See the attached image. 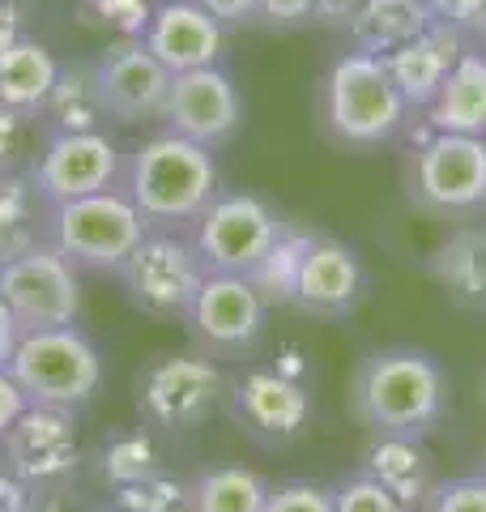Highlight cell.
<instances>
[{"label":"cell","instance_id":"34","mask_svg":"<svg viewBox=\"0 0 486 512\" xmlns=\"http://www.w3.org/2000/svg\"><path fill=\"white\" fill-rule=\"evenodd\" d=\"M86 9L103 26L116 30L120 39H141V30H145V22H150V13H154L150 0H86Z\"/></svg>","mask_w":486,"mask_h":512},{"label":"cell","instance_id":"41","mask_svg":"<svg viewBox=\"0 0 486 512\" xmlns=\"http://www.w3.org/2000/svg\"><path fill=\"white\" fill-rule=\"evenodd\" d=\"M30 500H35V491H30L22 478L0 461V512H26Z\"/></svg>","mask_w":486,"mask_h":512},{"label":"cell","instance_id":"45","mask_svg":"<svg viewBox=\"0 0 486 512\" xmlns=\"http://www.w3.org/2000/svg\"><path fill=\"white\" fill-rule=\"evenodd\" d=\"M474 43H478V47H482V52H486V26H482V35H478Z\"/></svg>","mask_w":486,"mask_h":512},{"label":"cell","instance_id":"43","mask_svg":"<svg viewBox=\"0 0 486 512\" xmlns=\"http://www.w3.org/2000/svg\"><path fill=\"white\" fill-rule=\"evenodd\" d=\"M18 342H22V329H18V320H13L9 303L0 299V367H9V359H13V350H18Z\"/></svg>","mask_w":486,"mask_h":512},{"label":"cell","instance_id":"7","mask_svg":"<svg viewBox=\"0 0 486 512\" xmlns=\"http://www.w3.org/2000/svg\"><path fill=\"white\" fill-rule=\"evenodd\" d=\"M405 188L418 210L440 218L486 210V137L431 133L414 141Z\"/></svg>","mask_w":486,"mask_h":512},{"label":"cell","instance_id":"10","mask_svg":"<svg viewBox=\"0 0 486 512\" xmlns=\"http://www.w3.org/2000/svg\"><path fill=\"white\" fill-rule=\"evenodd\" d=\"M0 299L9 303L22 333L77 325L81 269L52 244H39L0 265Z\"/></svg>","mask_w":486,"mask_h":512},{"label":"cell","instance_id":"33","mask_svg":"<svg viewBox=\"0 0 486 512\" xmlns=\"http://www.w3.org/2000/svg\"><path fill=\"white\" fill-rule=\"evenodd\" d=\"M265 512H337L333 508V487L312 483V478H290V483L269 487Z\"/></svg>","mask_w":486,"mask_h":512},{"label":"cell","instance_id":"32","mask_svg":"<svg viewBox=\"0 0 486 512\" xmlns=\"http://www.w3.org/2000/svg\"><path fill=\"white\" fill-rule=\"evenodd\" d=\"M333 508L337 512H410L388 487H380L371 474H350L333 487Z\"/></svg>","mask_w":486,"mask_h":512},{"label":"cell","instance_id":"44","mask_svg":"<svg viewBox=\"0 0 486 512\" xmlns=\"http://www.w3.org/2000/svg\"><path fill=\"white\" fill-rule=\"evenodd\" d=\"M26 512H77V508L69 504V487H60V491H35Z\"/></svg>","mask_w":486,"mask_h":512},{"label":"cell","instance_id":"46","mask_svg":"<svg viewBox=\"0 0 486 512\" xmlns=\"http://www.w3.org/2000/svg\"><path fill=\"white\" fill-rule=\"evenodd\" d=\"M94 512H120V508H116V504H107V508H94Z\"/></svg>","mask_w":486,"mask_h":512},{"label":"cell","instance_id":"25","mask_svg":"<svg viewBox=\"0 0 486 512\" xmlns=\"http://www.w3.org/2000/svg\"><path fill=\"white\" fill-rule=\"evenodd\" d=\"M39 120H47L52 133H99L103 120H111L94 60L60 64L56 86H52V94H47Z\"/></svg>","mask_w":486,"mask_h":512},{"label":"cell","instance_id":"27","mask_svg":"<svg viewBox=\"0 0 486 512\" xmlns=\"http://www.w3.org/2000/svg\"><path fill=\"white\" fill-rule=\"evenodd\" d=\"M269 487L248 466H209L188 483V512H265Z\"/></svg>","mask_w":486,"mask_h":512},{"label":"cell","instance_id":"40","mask_svg":"<svg viewBox=\"0 0 486 512\" xmlns=\"http://www.w3.org/2000/svg\"><path fill=\"white\" fill-rule=\"evenodd\" d=\"M273 367H278L282 376L299 380V384H312V355H307L303 346H295V342L278 346V355H273Z\"/></svg>","mask_w":486,"mask_h":512},{"label":"cell","instance_id":"23","mask_svg":"<svg viewBox=\"0 0 486 512\" xmlns=\"http://www.w3.org/2000/svg\"><path fill=\"white\" fill-rule=\"evenodd\" d=\"M427 274L457 308L486 312V227H457L431 252Z\"/></svg>","mask_w":486,"mask_h":512},{"label":"cell","instance_id":"29","mask_svg":"<svg viewBox=\"0 0 486 512\" xmlns=\"http://www.w3.org/2000/svg\"><path fill=\"white\" fill-rule=\"evenodd\" d=\"M312 231H299V227H282L278 244L265 252V261L252 269V286L261 291V299L269 308H278V303H295V286H299V269H303V256L312 248Z\"/></svg>","mask_w":486,"mask_h":512},{"label":"cell","instance_id":"47","mask_svg":"<svg viewBox=\"0 0 486 512\" xmlns=\"http://www.w3.org/2000/svg\"><path fill=\"white\" fill-rule=\"evenodd\" d=\"M482 402H486V384H482Z\"/></svg>","mask_w":486,"mask_h":512},{"label":"cell","instance_id":"18","mask_svg":"<svg viewBox=\"0 0 486 512\" xmlns=\"http://www.w3.org/2000/svg\"><path fill=\"white\" fill-rule=\"evenodd\" d=\"M367 299V269L363 256L333 235H316L303 256L299 286H295V308L307 316L342 320Z\"/></svg>","mask_w":486,"mask_h":512},{"label":"cell","instance_id":"38","mask_svg":"<svg viewBox=\"0 0 486 512\" xmlns=\"http://www.w3.org/2000/svg\"><path fill=\"white\" fill-rule=\"evenodd\" d=\"M26 410H30V402H26L22 384L13 380V372H9V367H0V440L9 436V431H13V423H18Z\"/></svg>","mask_w":486,"mask_h":512},{"label":"cell","instance_id":"19","mask_svg":"<svg viewBox=\"0 0 486 512\" xmlns=\"http://www.w3.org/2000/svg\"><path fill=\"white\" fill-rule=\"evenodd\" d=\"M465 47H469V39L461 35V30L431 22L414 43L397 47L393 56H384L388 73H393L397 90L405 94V103L414 107V116H423V111L435 103V94H440L444 77L452 73V64L461 60Z\"/></svg>","mask_w":486,"mask_h":512},{"label":"cell","instance_id":"9","mask_svg":"<svg viewBox=\"0 0 486 512\" xmlns=\"http://www.w3.org/2000/svg\"><path fill=\"white\" fill-rule=\"evenodd\" d=\"M282 227L286 222L278 218V210L256 197V192H218L188 235L209 274L248 278L265 261V252L278 244Z\"/></svg>","mask_w":486,"mask_h":512},{"label":"cell","instance_id":"6","mask_svg":"<svg viewBox=\"0 0 486 512\" xmlns=\"http://www.w3.org/2000/svg\"><path fill=\"white\" fill-rule=\"evenodd\" d=\"M154 227L137 210V201L124 188H107L94 197H81L52 210V239L77 269L90 274H120L124 261L137 252V244Z\"/></svg>","mask_w":486,"mask_h":512},{"label":"cell","instance_id":"35","mask_svg":"<svg viewBox=\"0 0 486 512\" xmlns=\"http://www.w3.org/2000/svg\"><path fill=\"white\" fill-rule=\"evenodd\" d=\"M427 9L435 22L461 30L469 43H474L486 26V0H427Z\"/></svg>","mask_w":486,"mask_h":512},{"label":"cell","instance_id":"3","mask_svg":"<svg viewBox=\"0 0 486 512\" xmlns=\"http://www.w3.org/2000/svg\"><path fill=\"white\" fill-rule=\"evenodd\" d=\"M320 124L337 146L350 150H380L397 141L414 120L384 56L342 52L320 77Z\"/></svg>","mask_w":486,"mask_h":512},{"label":"cell","instance_id":"1","mask_svg":"<svg viewBox=\"0 0 486 512\" xmlns=\"http://www.w3.org/2000/svg\"><path fill=\"white\" fill-rule=\"evenodd\" d=\"M350 406L371 436L427 440L448 410V376L423 346H380L354 367Z\"/></svg>","mask_w":486,"mask_h":512},{"label":"cell","instance_id":"36","mask_svg":"<svg viewBox=\"0 0 486 512\" xmlns=\"http://www.w3.org/2000/svg\"><path fill=\"white\" fill-rule=\"evenodd\" d=\"M307 22H316L312 0H256V22L265 30H299Z\"/></svg>","mask_w":486,"mask_h":512},{"label":"cell","instance_id":"37","mask_svg":"<svg viewBox=\"0 0 486 512\" xmlns=\"http://www.w3.org/2000/svg\"><path fill=\"white\" fill-rule=\"evenodd\" d=\"M26 116L0 103V171H18L26 154Z\"/></svg>","mask_w":486,"mask_h":512},{"label":"cell","instance_id":"2","mask_svg":"<svg viewBox=\"0 0 486 512\" xmlns=\"http://www.w3.org/2000/svg\"><path fill=\"white\" fill-rule=\"evenodd\" d=\"M124 192L137 201L154 231H192L218 197L214 150L180 133H154L124 158Z\"/></svg>","mask_w":486,"mask_h":512},{"label":"cell","instance_id":"5","mask_svg":"<svg viewBox=\"0 0 486 512\" xmlns=\"http://www.w3.org/2000/svg\"><path fill=\"white\" fill-rule=\"evenodd\" d=\"M226 372L192 350H162L137 372V410L150 431H197L226 406Z\"/></svg>","mask_w":486,"mask_h":512},{"label":"cell","instance_id":"11","mask_svg":"<svg viewBox=\"0 0 486 512\" xmlns=\"http://www.w3.org/2000/svg\"><path fill=\"white\" fill-rule=\"evenodd\" d=\"M226 410H231L243 436L261 448H290L312 427L316 397L312 384H299L282 376L273 363H261L226 384Z\"/></svg>","mask_w":486,"mask_h":512},{"label":"cell","instance_id":"48","mask_svg":"<svg viewBox=\"0 0 486 512\" xmlns=\"http://www.w3.org/2000/svg\"><path fill=\"white\" fill-rule=\"evenodd\" d=\"M482 474H486V470H482Z\"/></svg>","mask_w":486,"mask_h":512},{"label":"cell","instance_id":"30","mask_svg":"<svg viewBox=\"0 0 486 512\" xmlns=\"http://www.w3.org/2000/svg\"><path fill=\"white\" fill-rule=\"evenodd\" d=\"M111 504L120 512H188V478H175L171 470H158L133 487L111 491Z\"/></svg>","mask_w":486,"mask_h":512},{"label":"cell","instance_id":"26","mask_svg":"<svg viewBox=\"0 0 486 512\" xmlns=\"http://www.w3.org/2000/svg\"><path fill=\"white\" fill-rule=\"evenodd\" d=\"M60 64L35 39H13L5 52H0V103L22 111L26 120L43 116V103L56 86Z\"/></svg>","mask_w":486,"mask_h":512},{"label":"cell","instance_id":"17","mask_svg":"<svg viewBox=\"0 0 486 512\" xmlns=\"http://www.w3.org/2000/svg\"><path fill=\"white\" fill-rule=\"evenodd\" d=\"M141 43L167 64V73H192L222 64L226 26L197 5V0H154V13L141 30Z\"/></svg>","mask_w":486,"mask_h":512},{"label":"cell","instance_id":"28","mask_svg":"<svg viewBox=\"0 0 486 512\" xmlns=\"http://www.w3.org/2000/svg\"><path fill=\"white\" fill-rule=\"evenodd\" d=\"M158 470H167V466H162V448H158L150 427L111 431V436L103 440V448H99V478L111 491L133 487V483H141V478H150Z\"/></svg>","mask_w":486,"mask_h":512},{"label":"cell","instance_id":"42","mask_svg":"<svg viewBox=\"0 0 486 512\" xmlns=\"http://www.w3.org/2000/svg\"><path fill=\"white\" fill-rule=\"evenodd\" d=\"M367 5V0H312V13H316V22L320 26H337V30H346L350 18Z\"/></svg>","mask_w":486,"mask_h":512},{"label":"cell","instance_id":"14","mask_svg":"<svg viewBox=\"0 0 486 512\" xmlns=\"http://www.w3.org/2000/svg\"><path fill=\"white\" fill-rule=\"evenodd\" d=\"M30 175L52 205H69L120 188L124 154L103 128L99 133H47L43 150L30 158Z\"/></svg>","mask_w":486,"mask_h":512},{"label":"cell","instance_id":"13","mask_svg":"<svg viewBox=\"0 0 486 512\" xmlns=\"http://www.w3.org/2000/svg\"><path fill=\"white\" fill-rule=\"evenodd\" d=\"M0 461L22 478L30 491H60L81 470L77 414L30 406L13 431L0 440Z\"/></svg>","mask_w":486,"mask_h":512},{"label":"cell","instance_id":"8","mask_svg":"<svg viewBox=\"0 0 486 512\" xmlns=\"http://www.w3.org/2000/svg\"><path fill=\"white\" fill-rule=\"evenodd\" d=\"M205 274L209 269L188 231H150L116 278L137 312L158 320H184Z\"/></svg>","mask_w":486,"mask_h":512},{"label":"cell","instance_id":"15","mask_svg":"<svg viewBox=\"0 0 486 512\" xmlns=\"http://www.w3.org/2000/svg\"><path fill=\"white\" fill-rule=\"evenodd\" d=\"M162 124H167V133H180L205 150L231 146L243 124V94L235 86L231 69L226 64H209V69L175 73Z\"/></svg>","mask_w":486,"mask_h":512},{"label":"cell","instance_id":"21","mask_svg":"<svg viewBox=\"0 0 486 512\" xmlns=\"http://www.w3.org/2000/svg\"><path fill=\"white\" fill-rule=\"evenodd\" d=\"M52 210L30 167L0 171V265L52 239Z\"/></svg>","mask_w":486,"mask_h":512},{"label":"cell","instance_id":"12","mask_svg":"<svg viewBox=\"0 0 486 512\" xmlns=\"http://www.w3.org/2000/svg\"><path fill=\"white\" fill-rule=\"evenodd\" d=\"M192 346L209 359H243L265 338L269 303L239 274H205L192 312L184 316Z\"/></svg>","mask_w":486,"mask_h":512},{"label":"cell","instance_id":"22","mask_svg":"<svg viewBox=\"0 0 486 512\" xmlns=\"http://www.w3.org/2000/svg\"><path fill=\"white\" fill-rule=\"evenodd\" d=\"M359 470L393 491L410 512H418V504H423L427 491L435 487V466H431L427 444L410 440V436H371V444L363 448Z\"/></svg>","mask_w":486,"mask_h":512},{"label":"cell","instance_id":"31","mask_svg":"<svg viewBox=\"0 0 486 512\" xmlns=\"http://www.w3.org/2000/svg\"><path fill=\"white\" fill-rule=\"evenodd\" d=\"M418 512H486V474H452L435 478Z\"/></svg>","mask_w":486,"mask_h":512},{"label":"cell","instance_id":"24","mask_svg":"<svg viewBox=\"0 0 486 512\" xmlns=\"http://www.w3.org/2000/svg\"><path fill=\"white\" fill-rule=\"evenodd\" d=\"M427 0H367L346 26V39L354 52L367 56H393L397 47L414 43L431 26Z\"/></svg>","mask_w":486,"mask_h":512},{"label":"cell","instance_id":"16","mask_svg":"<svg viewBox=\"0 0 486 512\" xmlns=\"http://www.w3.org/2000/svg\"><path fill=\"white\" fill-rule=\"evenodd\" d=\"M107 116L116 124H154L167 111L171 73L141 39H116L94 60Z\"/></svg>","mask_w":486,"mask_h":512},{"label":"cell","instance_id":"39","mask_svg":"<svg viewBox=\"0 0 486 512\" xmlns=\"http://www.w3.org/2000/svg\"><path fill=\"white\" fill-rule=\"evenodd\" d=\"M197 5L209 13V18H218L226 30L256 22V0H197Z\"/></svg>","mask_w":486,"mask_h":512},{"label":"cell","instance_id":"20","mask_svg":"<svg viewBox=\"0 0 486 512\" xmlns=\"http://www.w3.org/2000/svg\"><path fill=\"white\" fill-rule=\"evenodd\" d=\"M431 133H461V137H486V52L478 43H469L461 60L452 64L444 77L435 103L423 111Z\"/></svg>","mask_w":486,"mask_h":512},{"label":"cell","instance_id":"4","mask_svg":"<svg viewBox=\"0 0 486 512\" xmlns=\"http://www.w3.org/2000/svg\"><path fill=\"white\" fill-rule=\"evenodd\" d=\"M9 372L22 384L30 406L77 414L103 389V350L77 325L39 329L22 333V342L9 359Z\"/></svg>","mask_w":486,"mask_h":512}]
</instances>
